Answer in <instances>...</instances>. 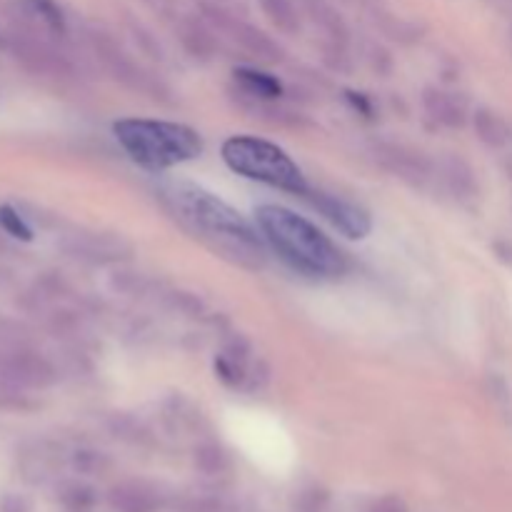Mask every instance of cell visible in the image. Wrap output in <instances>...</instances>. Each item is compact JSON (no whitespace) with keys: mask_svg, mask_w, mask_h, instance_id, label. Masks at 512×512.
<instances>
[{"mask_svg":"<svg viewBox=\"0 0 512 512\" xmlns=\"http://www.w3.org/2000/svg\"><path fill=\"white\" fill-rule=\"evenodd\" d=\"M368 512H408V505L400 498H383L373 505Z\"/></svg>","mask_w":512,"mask_h":512,"instance_id":"cell-10","label":"cell"},{"mask_svg":"<svg viewBox=\"0 0 512 512\" xmlns=\"http://www.w3.org/2000/svg\"><path fill=\"white\" fill-rule=\"evenodd\" d=\"M265 13L273 20H278L280 25H293L295 23V8L290 0H263Z\"/></svg>","mask_w":512,"mask_h":512,"instance_id":"cell-8","label":"cell"},{"mask_svg":"<svg viewBox=\"0 0 512 512\" xmlns=\"http://www.w3.org/2000/svg\"><path fill=\"white\" fill-rule=\"evenodd\" d=\"M0 220H3L5 228H8L13 235H18V238H30V230L25 228L23 220H20L18 215L10 213V210H3V215H0Z\"/></svg>","mask_w":512,"mask_h":512,"instance_id":"cell-9","label":"cell"},{"mask_svg":"<svg viewBox=\"0 0 512 512\" xmlns=\"http://www.w3.org/2000/svg\"><path fill=\"white\" fill-rule=\"evenodd\" d=\"M258 230L265 243L288 268L305 278L330 280L348 270L343 250L303 215L283 205H260L255 210Z\"/></svg>","mask_w":512,"mask_h":512,"instance_id":"cell-1","label":"cell"},{"mask_svg":"<svg viewBox=\"0 0 512 512\" xmlns=\"http://www.w3.org/2000/svg\"><path fill=\"white\" fill-rule=\"evenodd\" d=\"M223 160L233 173L258 180L270 188L295 195H305L310 190L300 165L270 140L253 138V135H233L223 143Z\"/></svg>","mask_w":512,"mask_h":512,"instance_id":"cell-4","label":"cell"},{"mask_svg":"<svg viewBox=\"0 0 512 512\" xmlns=\"http://www.w3.org/2000/svg\"><path fill=\"white\" fill-rule=\"evenodd\" d=\"M118 143L133 163L145 170H168L195 160L203 153V138L198 130L168 120L128 118L113 125Z\"/></svg>","mask_w":512,"mask_h":512,"instance_id":"cell-2","label":"cell"},{"mask_svg":"<svg viewBox=\"0 0 512 512\" xmlns=\"http://www.w3.org/2000/svg\"><path fill=\"white\" fill-rule=\"evenodd\" d=\"M235 78L245 85L253 95H260V98H278L283 93V85H280L278 78L268 73H260V70H238Z\"/></svg>","mask_w":512,"mask_h":512,"instance_id":"cell-7","label":"cell"},{"mask_svg":"<svg viewBox=\"0 0 512 512\" xmlns=\"http://www.w3.org/2000/svg\"><path fill=\"white\" fill-rule=\"evenodd\" d=\"M170 200L183 215V220H188L195 230L205 233L208 238H220L223 245H235L255 258L260 255V235L238 210L230 208L218 195L193 183H175L170 185Z\"/></svg>","mask_w":512,"mask_h":512,"instance_id":"cell-3","label":"cell"},{"mask_svg":"<svg viewBox=\"0 0 512 512\" xmlns=\"http://www.w3.org/2000/svg\"><path fill=\"white\" fill-rule=\"evenodd\" d=\"M303 198H308L310 205H313L333 228H338L340 233L348 235V238H365V235L370 233V228H373V220H370L368 210L350 203V200L340 198V195L325 193V190H308Z\"/></svg>","mask_w":512,"mask_h":512,"instance_id":"cell-5","label":"cell"},{"mask_svg":"<svg viewBox=\"0 0 512 512\" xmlns=\"http://www.w3.org/2000/svg\"><path fill=\"white\" fill-rule=\"evenodd\" d=\"M110 505L118 512H153L158 508V498L143 485H120L110 493Z\"/></svg>","mask_w":512,"mask_h":512,"instance_id":"cell-6","label":"cell"}]
</instances>
